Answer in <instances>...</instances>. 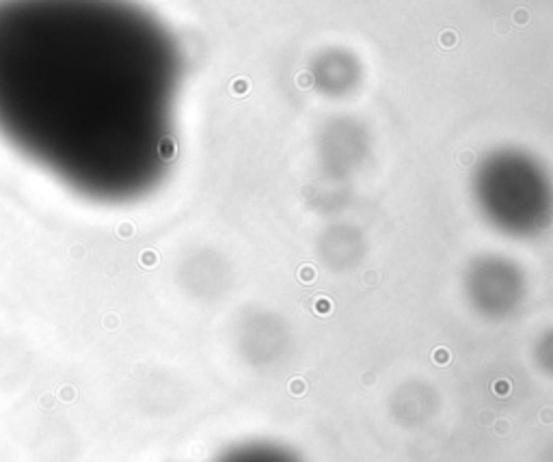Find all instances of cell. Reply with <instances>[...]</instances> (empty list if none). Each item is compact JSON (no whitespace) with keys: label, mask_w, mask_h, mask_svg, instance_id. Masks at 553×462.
Returning a JSON list of instances; mask_svg holds the SVG:
<instances>
[{"label":"cell","mask_w":553,"mask_h":462,"mask_svg":"<svg viewBox=\"0 0 553 462\" xmlns=\"http://www.w3.org/2000/svg\"><path fill=\"white\" fill-rule=\"evenodd\" d=\"M216 462H303L292 449L275 443H247L231 447Z\"/></svg>","instance_id":"6da1fadb"},{"label":"cell","mask_w":553,"mask_h":462,"mask_svg":"<svg viewBox=\"0 0 553 462\" xmlns=\"http://www.w3.org/2000/svg\"><path fill=\"white\" fill-rule=\"evenodd\" d=\"M452 39H454V37H452V35H449V32H447V35H445V37H443V46H445V48H449V46H454V41H452Z\"/></svg>","instance_id":"7a4b0ae2"}]
</instances>
